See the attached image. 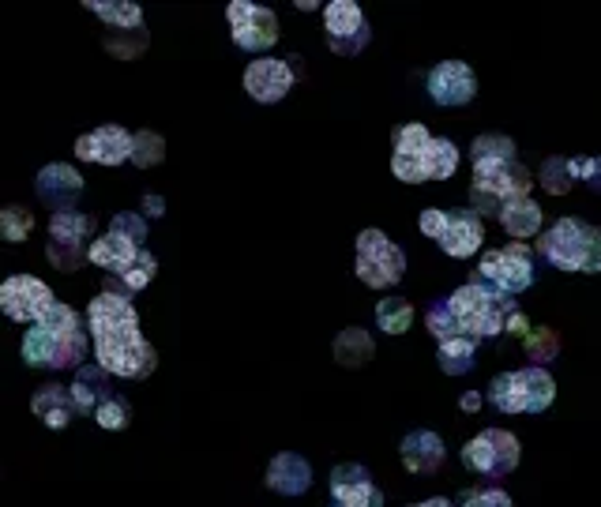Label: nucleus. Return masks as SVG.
Masks as SVG:
<instances>
[{"label": "nucleus", "mask_w": 601, "mask_h": 507, "mask_svg": "<svg viewBox=\"0 0 601 507\" xmlns=\"http://www.w3.org/2000/svg\"><path fill=\"white\" fill-rule=\"evenodd\" d=\"M87 354H91L87 327H83L76 308L64 305V301H57L46 312V320L27 327V335H23V361L31 369H83Z\"/></svg>", "instance_id": "1"}, {"label": "nucleus", "mask_w": 601, "mask_h": 507, "mask_svg": "<svg viewBox=\"0 0 601 507\" xmlns=\"http://www.w3.org/2000/svg\"><path fill=\"white\" fill-rule=\"evenodd\" d=\"M94 342V361L121 380H147L158 369L155 346L143 338L139 320H121V323H98L91 327Z\"/></svg>", "instance_id": "2"}, {"label": "nucleus", "mask_w": 601, "mask_h": 507, "mask_svg": "<svg viewBox=\"0 0 601 507\" xmlns=\"http://www.w3.org/2000/svg\"><path fill=\"white\" fill-rule=\"evenodd\" d=\"M541 260L556 271H583L601 275V230L586 226L583 218H560L538 241Z\"/></svg>", "instance_id": "3"}, {"label": "nucleus", "mask_w": 601, "mask_h": 507, "mask_svg": "<svg viewBox=\"0 0 601 507\" xmlns=\"http://www.w3.org/2000/svg\"><path fill=\"white\" fill-rule=\"evenodd\" d=\"M447 305L455 312V320H459V331L466 338H496L504 335V327H508V316L515 312V297L500 290H489V286H478V282H466L459 290L447 297Z\"/></svg>", "instance_id": "4"}, {"label": "nucleus", "mask_w": 601, "mask_h": 507, "mask_svg": "<svg viewBox=\"0 0 601 507\" xmlns=\"http://www.w3.org/2000/svg\"><path fill=\"white\" fill-rule=\"evenodd\" d=\"M485 399L493 402V410H500V414H545L556 402V380L538 365L519 372H500V376H493Z\"/></svg>", "instance_id": "5"}, {"label": "nucleus", "mask_w": 601, "mask_h": 507, "mask_svg": "<svg viewBox=\"0 0 601 507\" xmlns=\"http://www.w3.org/2000/svg\"><path fill=\"white\" fill-rule=\"evenodd\" d=\"M470 282L508 293V297H519V293L534 286V252L523 241H511L508 248H493V252L481 256Z\"/></svg>", "instance_id": "6"}, {"label": "nucleus", "mask_w": 601, "mask_h": 507, "mask_svg": "<svg viewBox=\"0 0 601 507\" xmlns=\"http://www.w3.org/2000/svg\"><path fill=\"white\" fill-rule=\"evenodd\" d=\"M357 278L372 290H387L406 275V252H402L384 230L357 233Z\"/></svg>", "instance_id": "7"}, {"label": "nucleus", "mask_w": 601, "mask_h": 507, "mask_svg": "<svg viewBox=\"0 0 601 507\" xmlns=\"http://www.w3.org/2000/svg\"><path fill=\"white\" fill-rule=\"evenodd\" d=\"M523 447L508 429H485L463 447V466L481 481H504L519 466Z\"/></svg>", "instance_id": "8"}, {"label": "nucleus", "mask_w": 601, "mask_h": 507, "mask_svg": "<svg viewBox=\"0 0 601 507\" xmlns=\"http://www.w3.org/2000/svg\"><path fill=\"white\" fill-rule=\"evenodd\" d=\"M324 38L331 53L339 57H361L372 42V27L354 0H331L324 8Z\"/></svg>", "instance_id": "9"}, {"label": "nucleus", "mask_w": 601, "mask_h": 507, "mask_svg": "<svg viewBox=\"0 0 601 507\" xmlns=\"http://www.w3.org/2000/svg\"><path fill=\"white\" fill-rule=\"evenodd\" d=\"M226 19H230L233 46L245 49V53H267L278 42V16L263 4L233 0L226 8Z\"/></svg>", "instance_id": "10"}, {"label": "nucleus", "mask_w": 601, "mask_h": 507, "mask_svg": "<svg viewBox=\"0 0 601 507\" xmlns=\"http://www.w3.org/2000/svg\"><path fill=\"white\" fill-rule=\"evenodd\" d=\"M57 305V297L49 290L42 278L34 275H12L4 286H0V308H4V316L16 323H42L46 320V312Z\"/></svg>", "instance_id": "11"}, {"label": "nucleus", "mask_w": 601, "mask_h": 507, "mask_svg": "<svg viewBox=\"0 0 601 507\" xmlns=\"http://www.w3.org/2000/svg\"><path fill=\"white\" fill-rule=\"evenodd\" d=\"M425 87H429V98L436 106H444V109L466 106V102H474V94H478V76H474V68L466 61H440L429 72Z\"/></svg>", "instance_id": "12"}, {"label": "nucleus", "mask_w": 601, "mask_h": 507, "mask_svg": "<svg viewBox=\"0 0 601 507\" xmlns=\"http://www.w3.org/2000/svg\"><path fill=\"white\" fill-rule=\"evenodd\" d=\"M293 83H297V76H293L290 61H282V57H260L245 68V91L260 106L282 102L293 91Z\"/></svg>", "instance_id": "13"}, {"label": "nucleus", "mask_w": 601, "mask_h": 507, "mask_svg": "<svg viewBox=\"0 0 601 507\" xmlns=\"http://www.w3.org/2000/svg\"><path fill=\"white\" fill-rule=\"evenodd\" d=\"M132 139L136 136L124 132L121 124H102L76 139V158L98 162V166H121V162H132Z\"/></svg>", "instance_id": "14"}, {"label": "nucleus", "mask_w": 601, "mask_h": 507, "mask_svg": "<svg viewBox=\"0 0 601 507\" xmlns=\"http://www.w3.org/2000/svg\"><path fill=\"white\" fill-rule=\"evenodd\" d=\"M34 192H38V200L53 207V215H61V211H76L79 196H83V177H79L76 166H68V162H49L42 166V173L34 177Z\"/></svg>", "instance_id": "15"}, {"label": "nucleus", "mask_w": 601, "mask_h": 507, "mask_svg": "<svg viewBox=\"0 0 601 507\" xmlns=\"http://www.w3.org/2000/svg\"><path fill=\"white\" fill-rule=\"evenodd\" d=\"M331 496L342 507H384V492L361 462H339L331 470Z\"/></svg>", "instance_id": "16"}, {"label": "nucleus", "mask_w": 601, "mask_h": 507, "mask_svg": "<svg viewBox=\"0 0 601 507\" xmlns=\"http://www.w3.org/2000/svg\"><path fill=\"white\" fill-rule=\"evenodd\" d=\"M399 455H402V466H406L410 474L429 477V474H436V470L444 466L447 447H444V440H440L436 432L414 429V432H406V436H402Z\"/></svg>", "instance_id": "17"}, {"label": "nucleus", "mask_w": 601, "mask_h": 507, "mask_svg": "<svg viewBox=\"0 0 601 507\" xmlns=\"http://www.w3.org/2000/svg\"><path fill=\"white\" fill-rule=\"evenodd\" d=\"M534 173L519 162H500V166H474V185L493 188L500 200H523L534 188Z\"/></svg>", "instance_id": "18"}, {"label": "nucleus", "mask_w": 601, "mask_h": 507, "mask_svg": "<svg viewBox=\"0 0 601 507\" xmlns=\"http://www.w3.org/2000/svg\"><path fill=\"white\" fill-rule=\"evenodd\" d=\"M481 245H485V218H478L470 207L466 211H451V226L440 237V248H444L451 260H470L478 256Z\"/></svg>", "instance_id": "19"}, {"label": "nucleus", "mask_w": 601, "mask_h": 507, "mask_svg": "<svg viewBox=\"0 0 601 507\" xmlns=\"http://www.w3.org/2000/svg\"><path fill=\"white\" fill-rule=\"evenodd\" d=\"M267 489L278 496H301L312 489V466L297 451H278L275 459L267 462Z\"/></svg>", "instance_id": "20"}, {"label": "nucleus", "mask_w": 601, "mask_h": 507, "mask_svg": "<svg viewBox=\"0 0 601 507\" xmlns=\"http://www.w3.org/2000/svg\"><path fill=\"white\" fill-rule=\"evenodd\" d=\"M31 410H34V417H42L46 429H68L72 417L79 414L76 399H72V387H61V384L38 387L31 399Z\"/></svg>", "instance_id": "21"}, {"label": "nucleus", "mask_w": 601, "mask_h": 507, "mask_svg": "<svg viewBox=\"0 0 601 507\" xmlns=\"http://www.w3.org/2000/svg\"><path fill=\"white\" fill-rule=\"evenodd\" d=\"M72 399H76L79 414H94L102 402L113 399V384H109V372L94 361V365H83L76 369V380H72Z\"/></svg>", "instance_id": "22"}, {"label": "nucleus", "mask_w": 601, "mask_h": 507, "mask_svg": "<svg viewBox=\"0 0 601 507\" xmlns=\"http://www.w3.org/2000/svg\"><path fill=\"white\" fill-rule=\"evenodd\" d=\"M139 256V245H132L128 237H121V233H106V237H94L91 252H87V260L94 263V267H102L106 275H121L128 263Z\"/></svg>", "instance_id": "23"}, {"label": "nucleus", "mask_w": 601, "mask_h": 507, "mask_svg": "<svg viewBox=\"0 0 601 507\" xmlns=\"http://www.w3.org/2000/svg\"><path fill=\"white\" fill-rule=\"evenodd\" d=\"M541 207L530 196H523V200H508L504 203V211H500V226H504V233L508 237H515V241H526V237H538L541 233Z\"/></svg>", "instance_id": "24"}, {"label": "nucleus", "mask_w": 601, "mask_h": 507, "mask_svg": "<svg viewBox=\"0 0 601 507\" xmlns=\"http://www.w3.org/2000/svg\"><path fill=\"white\" fill-rule=\"evenodd\" d=\"M331 350H335V361H339L342 369H361L376 354V342H372V335L365 327H346V331L335 335Z\"/></svg>", "instance_id": "25"}, {"label": "nucleus", "mask_w": 601, "mask_h": 507, "mask_svg": "<svg viewBox=\"0 0 601 507\" xmlns=\"http://www.w3.org/2000/svg\"><path fill=\"white\" fill-rule=\"evenodd\" d=\"M436 365L447 376H466V372L478 365V342L466 335L447 338V342H440V350H436Z\"/></svg>", "instance_id": "26"}, {"label": "nucleus", "mask_w": 601, "mask_h": 507, "mask_svg": "<svg viewBox=\"0 0 601 507\" xmlns=\"http://www.w3.org/2000/svg\"><path fill=\"white\" fill-rule=\"evenodd\" d=\"M49 237H53V241H68V245L91 248L94 215H87V211H61V215L49 218Z\"/></svg>", "instance_id": "27"}, {"label": "nucleus", "mask_w": 601, "mask_h": 507, "mask_svg": "<svg viewBox=\"0 0 601 507\" xmlns=\"http://www.w3.org/2000/svg\"><path fill=\"white\" fill-rule=\"evenodd\" d=\"M87 12H94L109 31H136V27H143V8L132 4V0H113V4L109 0H87Z\"/></svg>", "instance_id": "28"}, {"label": "nucleus", "mask_w": 601, "mask_h": 507, "mask_svg": "<svg viewBox=\"0 0 601 507\" xmlns=\"http://www.w3.org/2000/svg\"><path fill=\"white\" fill-rule=\"evenodd\" d=\"M421 162H425V181H447L459 169V147L451 139H432L421 151Z\"/></svg>", "instance_id": "29"}, {"label": "nucleus", "mask_w": 601, "mask_h": 507, "mask_svg": "<svg viewBox=\"0 0 601 507\" xmlns=\"http://www.w3.org/2000/svg\"><path fill=\"white\" fill-rule=\"evenodd\" d=\"M470 162L474 166H500V162H515V139L500 136V132H485L470 143Z\"/></svg>", "instance_id": "30"}, {"label": "nucleus", "mask_w": 601, "mask_h": 507, "mask_svg": "<svg viewBox=\"0 0 601 507\" xmlns=\"http://www.w3.org/2000/svg\"><path fill=\"white\" fill-rule=\"evenodd\" d=\"M155 275H158V260L151 256V252H143V248H139L136 260L128 263L121 275H117L121 282H109L106 290H113V293H139L143 286H151V278H155Z\"/></svg>", "instance_id": "31"}, {"label": "nucleus", "mask_w": 601, "mask_h": 507, "mask_svg": "<svg viewBox=\"0 0 601 507\" xmlns=\"http://www.w3.org/2000/svg\"><path fill=\"white\" fill-rule=\"evenodd\" d=\"M376 327L387 335H406L414 327V305L406 297H384L376 305Z\"/></svg>", "instance_id": "32"}, {"label": "nucleus", "mask_w": 601, "mask_h": 507, "mask_svg": "<svg viewBox=\"0 0 601 507\" xmlns=\"http://www.w3.org/2000/svg\"><path fill=\"white\" fill-rule=\"evenodd\" d=\"M523 354L530 357V365L545 369L549 361L560 357V335H556L553 327H534V331L523 338Z\"/></svg>", "instance_id": "33"}, {"label": "nucleus", "mask_w": 601, "mask_h": 507, "mask_svg": "<svg viewBox=\"0 0 601 507\" xmlns=\"http://www.w3.org/2000/svg\"><path fill=\"white\" fill-rule=\"evenodd\" d=\"M162 162H166V139L158 136V132H151V128L136 132V139H132V166L151 169L162 166Z\"/></svg>", "instance_id": "34"}, {"label": "nucleus", "mask_w": 601, "mask_h": 507, "mask_svg": "<svg viewBox=\"0 0 601 507\" xmlns=\"http://www.w3.org/2000/svg\"><path fill=\"white\" fill-rule=\"evenodd\" d=\"M425 327H429V335L436 342H447V338H459V320H455V312L447 305V297H436L429 308H425Z\"/></svg>", "instance_id": "35"}, {"label": "nucleus", "mask_w": 601, "mask_h": 507, "mask_svg": "<svg viewBox=\"0 0 601 507\" xmlns=\"http://www.w3.org/2000/svg\"><path fill=\"white\" fill-rule=\"evenodd\" d=\"M541 188L549 196H568L571 185H575V173H571V158H545L541 166Z\"/></svg>", "instance_id": "36"}, {"label": "nucleus", "mask_w": 601, "mask_h": 507, "mask_svg": "<svg viewBox=\"0 0 601 507\" xmlns=\"http://www.w3.org/2000/svg\"><path fill=\"white\" fill-rule=\"evenodd\" d=\"M34 230V215L27 211V207H19V203H12V207H4L0 211V233H4V241H12V245H19V241H27Z\"/></svg>", "instance_id": "37"}, {"label": "nucleus", "mask_w": 601, "mask_h": 507, "mask_svg": "<svg viewBox=\"0 0 601 507\" xmlns=\"http://www.w3.org/2000/svg\"><path fill=\"white\" fill-rule=\"evenodd\" d=\"M87 252H91V248H83V245H68V241H53V237L46 241V260L53 263L57 271H68V275L87 263Z\"/></svg>", "instance_id": "38"}, {"label": "nucleus", "mask_w": 601, "mask_h": 507, "mask_svg": "<svg viewBox=\"0 0 601 507\" xmlns=\"http://www.w3.org/2000/svg\"><path fill=\"white\" fill-rule=\"evenodd\" d=\"M106 49L121 61H136L139 53L147 49V31L136 27V31H109L106 34Z\"/></svg>", "instance_id": "39"}, {"label": "nucleus", "mask_w": 601, "mask_h": 507, "mask_svg": "<svg viewBox=\"0 0 601 507\" xmlns=\"http://www.w3.org/2000/svg\"><path fill=\"white\" fill-rule=\"evenodd\" d=\"M94 421L102 425L106 432H121L132 425V406H128V399H121V395H113L109 402H102L98 410H94Z\"/></svg>", "instance_id": "40"}, {"label": "nucleus", "mask_w": 601, "mask_h": 507, "mask_svg": "<svg viewBox=\"0 0 601 507\" xmlns=\"http://www.w3.org/2000/svg\"><path fill=\"white\" fill-rule=\"evenodd\" d=\"M432 143L429 128L425 124H402L399 132H395V154H421L425 147Z\"/></svg>", "instance_id": "41"}, {"label": "nucleus", "mask_w": 601, "mask_h": 507, "mask_svg": "<svg viewBox=\"0 0 601 507\" xmlns=\"http://www.w3.org/2000/svg\"><path fill=\"white\" fill-rule=\"evenodd\" d=\"M459 507H515V504H511V496L500 485H485V489L463 492Z\"/></svg>", "instance_id": "42"}, {"label": "nucleus", "mask_w": 601, "mask_h": 507, "mask_svg": "<svg viewBox=\"0 0 601 507\" xmlns=\"http://www.w3.org/2000/svg\"><path fill=\"white\" fill-rule=\"evenodd\" d=\"M504 203H508V200H500L493 188L470 185V211H474L478 218H500V211H504Z\"/></svg>", "instance_id": "43"}, {"label": "nucleus", "mask_w": 601, "mask_h": 507, "mask_svg": "<svg viewBox=\"0 0 601 507\" xmlns=\"http://www.w3.org/2000/svg\"><path fill=\"white\" fill-rule=\"evenodd\" d=\"M109 233H121V237H128L132 245H143V237H147V218L132 215V211H121V215H113V222H109Z\"/></svg>", "instance_id": "44"}, {"label": "nucleus", "mask_w": 601, "mask_h": 507, "mask_svg": "<svg viewBox=\"0 0 601 507\" xmlns=\"http://www.w3.org/2000/svg\"><path fill=\"white\" fill-rule=\"evenodd\" d=\"M571 173H575V181H583L590 192H601V158H571Z\"/></svg>", "instance_id": "45"}, {"label": "nucleus", "mask_w": 601, "mask_h": 507, "mask_svg": "<svg viewBox=\"0 0 601 507\" xmlns=\"http://www.w3.org/2000/svg\"><path fill=\"white\" fill-rule=\"evenodd\" d=\"M417 226H421V233H425V237H432V241L440 245V237H444L447 226H451V211L429 207V211H421V218H417Z\"/></svg>", "instance_id": "46"}, {"label": "nucleus", "mask_w": 601, "mask_h": 507, "mask_svg": "<svg viewBox=\"0 0 601 507\" xmlns=\"http://www.w3.org/2000/svg\"><path fill=\"white\" fill-rule=\"evenodd\" d=\"M530 331H534V327H530V320H526V312H523V308H515V312H511V316H508V327H504V335H519V338H526V335H530Z\"/></svg>", "instance_id": "47"}, {"label": "nucleus", "mask_w": 601, "mask_h": 507, "mask_svg": "<svg viewBox=\"0 0 601 507\" xmlns=\"http://www.w3.org/2000/svg\"><path fill=\"white\" fill-rule=\"evenodd\" d=\"M143 215L162 218V215H166V200H162V196H151V192H147V196H143Z\"/></svg>", "instance_id": "48"}, {"label": "nucleus", "mask_w": 601, "mask_h": 507, "mask_svg": "<svg viewBox=\"0 0 601 507\" xmlns=\"http://www.w3.org/2000/svg\"><path fill=\"white\" fill-rule=\"evenodd\" d=\"M459 410H463V414H478V410H481V391H466L463 399H459Z\"/></svg>", "instance_id": "49"}, {"label": "nucleus", "mask_w": 601, "mask_h": 507, "mask_svg": "<svg viewBox=\"0 0 601 507\" xmlns=\"http://www.w3.org/2000/svg\"><path fill=\"white\" fill-rule=\"evenodd\" d=\"M410 507H459V504H451L444 496H432V500H421V504H410Z\"/></svg>", "instance_id": "50"}, {"label": "nucleus", "mask_w": 601, "mask_h": 507, "mask_svg": "<svg viewBox=\"0 0 601 507\" xmlns=\"http://www.w3.org/2000/svg\"><path fill=\"white\" fill-rule=\"evenodd\" d=\"M335 507H342V504H335Z\"/></svg>", "instance_id": "51"}]
</instances>
